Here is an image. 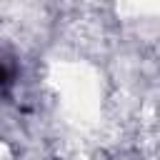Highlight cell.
I'll use <instances>...</instances> for the list:
<instances>
[{"instance_id": "1", "label": "cell", "mask_w": 160, "mask_h": 160, "mask_svg": "<svg viewBox=\"0 0 160 160\" xmlns=\"http://www.w3.org/2000/svg\"><path fill=\"white\" fill-rule=\"evenodd\" d=\"M10 78H12V72L0 62V85H8V82H10Z\"/></svg>"}]
</instances>
